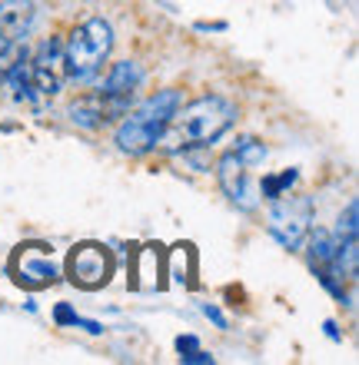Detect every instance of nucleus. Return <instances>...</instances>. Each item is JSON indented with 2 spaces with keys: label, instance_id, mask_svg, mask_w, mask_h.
I'll list each match as a JSON object with an SVG mask.
<instances>
[{
  "label": "nucleus",
  "instance_id": "obj_1",
  "mask_svg": "<svg viewBox=\"0 0 359 365\" xmlns=\"http://www.w3.org/2000/svg\"><path fill=\"white\" fill-rule=\"evenodd\" d=\"M236 116H240V110H236L233 100L216 93L196 96L193 103H183L173 113L160 146H166L170 153H180L190 146H213L236 123Z\"/></svg>",
  "mask_w": 359,
  "mask_h": 365
},
{
  "label": "nucleus",
  "instance_id": "obj_2",
  "mask_svg": "<svg viewBox=\"0 0 359 365\" xmlns=\"http://www.w3.org/2000/svg\"><path fill=\"white\" fill-rule=\"evenodd\" d=\"M113 50V27L103 17L84 20L64 40V70L74 83H93Z\"/></svg>",
  "mask_w": 359,
  "mask_h": 365
},
{
  "label": "nucleus",
  "instance_id": "obj_3",
  "mask_svg": "<svg viewBox=\"0 0 359 365\" xmlns=\"http://www.w3.org/2000/svg\"><path fill=\"white\" fill-rule=\"evenodd\" d=\"M266 226L286 250H300L306 232L313 222V200L310 196H276L270 200V212H266Z\"/></svg>",
  "mask_w": 359,
  "mask_h": 365
},
{
  "label": "nucleus",
  "instance_id": "obj_4",
  "mask_svg": "<svg viewBox=\"0 0 359 365\" xmlns=\"http://www.w3.org/2000/svg\"><path fill=\"white\" fill-rule=\"evenodd\" d=\"M30 80L37 90V100H54L67 83V70H64V40L50 37L44 40L34 53H30Z\"/></svg>",
  "mask_w": 359,
  "mask_h": 365
},
{
  "label": "nucleus",
  "instance_id": "obj_5",
  "mask_svg": "<svg viewBox=\"0 0 359 365\" xmlns=\"http://www.w3.org/2000/svg\"><path fill=\"white\" fill-rule=\"evenodd\" d=\"M140 83H143V70H140V63L136 60H120V63H113L107 73V80L100 83L97 93L103 96V110H107V120H117V116H123L126 110H130V103H133V93L140 90Z\"/></svg>",
  "mask_w": 359,
  "mask_h": 365
},
{
  "label": "nucleus",
  "instance_id": "obj_6",
  "mask_svg": "<svg viewBox=\"0 0 359 365\" xmlns=\"http://www.w3.org/2000/svg\"><path fill=\"white\" fill-rule=\"evenodd\" d=\"M216 180H220V186H223V192L230 196L233 206H240V210H246V212L260 206V190H256V182L250 180V166L243 163L233 150L220 156Z\"/></svg>",
  "mask_w": 359,
  "mask_h": 365
},
{
  "label": "nucleus",
  "instance_id": "obj_7",
  "mask_svg": "<svg viewBox=\"0 0 359 365\" xmlns=\"http://www.w3.org/2000/svg\"><path fill=\"white\" fill-rule=\"evenodd\" d=\"M70 279L84 289H100L107 286L110 279V256L103 252V246H80L74 256H70Z\"/></svg>",
  "mask_w": 359,
  "mask_h": 365
},
{
  "label": "nucleus",
  "instance_id": "obj_8",
  "mask_svg": "<svg viewBox=\"0 0 359 365\" xmlns=\"http://www.w3.org/2000/svg\"><path fill=\"white\" fill-rule=\"evenodd\" d=\"M160 140H163V130H156V126L136 120V116L126 110L123 120H120V126H117V150L120 153L143 156V153H150V150H156Z\"/></svg>",
  "mask_w": 359,
  "mask_h": 365
},
{
  "label": "nucleus",
  "instance_id": "obj_9",
  "mask_svg": "<svg viewBox=\"0 0 359 365\" xmlns=\"http://www.w3.org/2000/svg\"><path fill=\"white\" fill-rule=\"evenodd\" d=\"M37 24V4L34 0H0V37L27 43Z\"/></svg>",
  "mask_w": 359,
  "mask_h": 365
},
{
  "label": "nucleus",
  "instance_id": "obj_10",
  "mask_svg": "<svg viewBox=\"0 0 359 365\" xmlns=\"http://www.w3.org/2000/svg\"><path fill=\"white\" fill-rule=\"evenodd\" d=\"M70 120H74L77 126H84V130H97V126L110 123L107 110H103V96L93 90V93L74 100V103H70Z\"/></svg>",
  "mask_w": 359,
  "mask_h": 365
},
{
  "label": "nucleus",
  "instance_id": "obj_11",
  "mask_svg": "<svg viewBox=\"0 0 359 365\" xmlns=\"http://www.w3.org/2000/svg\"><path fill=\"white\" fill-rule=\"evenodd\" d=\"M17 272H20V282H30V286H47V282H54V279L60 276V269L50 259H44V256H30V252L20 259Z\"/></svg>",
  "mask_w": 359,
  "mask_h": 365
},
{
  "label": "nucleus",
  "instance_id": "obj_12",
  "mask_svg": "<svg viewBox=\"0 0 359 365\" xmlns=\"http://www.w3.org/2000/svg\"><path fill=\"white\" fill-rule=\"evenodd\" d=\"M296 180H300V173H296V170H283V173H276V176H263L260 196H263V200H276V196H283V192H290V186Z\"/></svg>",
  "mask_w": 359,
  "mask_h": 365
},
{
  "label": "nucleus",
  "instance_id": "obj_13",
  "mask_svg": "<svg viewBox=\"0 0 359 365\" xmlns=\"http://www.w3.org/2000/svg\"><path fill=\"white\" fill-rule=\"evenodd\" d=\"M27 53H30L27 43H17V40L0 37V83H4V77L10 73V67H14L17 60H24Z\"/></svg>",
  "mask_w": 359,
  "mask_h": 365
},
{
  "label": "nucleus",
  "instance_id": "obj_14",
  "mask_svg": "<svg viewBox=\"0 0 359 365\" xmlns=\"http://www.w3.org/2000/svg\"><path fill=\"white\" fill-rule=\"evenodd\" d=\"M233 153L240 156L246 166H256V163H263V160H266V146H263L256 136H243L240 143H236Z\"/></svg>",
  "mask_w": 359,
  "mask_h": 365
},
{
  "label": "nucleus",
  "instance_id": "obj_15",
  "mask_svg": "<svg viewBox=\"0 0 359 365\" xmlns=\"http://www.w3.org/2000/svg\"><path fill=\"white\" fill-rule=\"evenodd\" d=\"M356 220H359V202L353 200L350 206H346V212L340 216V226L333 230V236H336V240H356V232H359Z\"/></svg>",
  "mask_w": 359,
  "mask_h": 365
},
{
  "label": "nucleus",
  "instance_id": "obj_16",
  "mask_svg": "<svg viewBox=\"0 0 359 365\" xmlns=\"http://www.w3.org/2000/svg\"><path fill=\"white\" fill-rule=\"evenodd\" d=\"M54 319H57L60 326H84L87 332H100V322H87V319H80L77 312L67 306V302H60V306L54 309Z\"/></svg>",
  "mask_w": 359,
  "mask_h": 365
},
{
  "label": "nucleus",
  "instance_id": "obj_17",
  "mask_svg": "<svg viewBox=\"0 0 359 365\" xmlns=\"http://www.w3.org/2000/svg\"><path fill=\"white\" fill-rule=\"evenodd\" d=\"M176 349H180V356H186V352L200 349V342H196V336H180L176 339Z\"/></svg>",
  "mask_w": 359,
  "mask_h": 365
},
{
  "label": "nucleus",
  "instance_id": "obj_18",
  "mask_svg": "<svg viewBox=\"0 0 359 365\" xmlns=\"http://www.w3.org/2000/svg\"><path fill=\"white\" fill-rule=\"evenodd\" d=\"M203 316H206V319H213V322H216L220 329H226V316H223V312H220L216 306H203Z\"/></svg>",
  "mask_w": 359,
  "mask_h": 365
},
{
  "label": "nucleus",
  "instance_id": "obj_19",
  "mask_svg": "<svg viewBox=\"0 0 359 365\" xmlns=\"http://www.w3.org/2000/svg\"><path fill=\"white\" fill-rule=\"evenodd\" d=\"M326 336H330V339H340V332H336V322H326Z\"/></svg>",
  "mask_w": 359,
  "mask_h": 365
}]
</instances>
